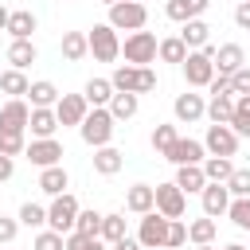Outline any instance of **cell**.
Returning a JSON list of instances; mask_svg holds the SVG:
<instances>
[{"label":"cell","mask_w":250,"mask_h":250,"mask_svg":"<svg viewBox=\"0 0 250 250\" xmlns=\"http://www.w3.org/2000/svg\"><path fill=\"white\" fill-rule=\"evenodd\" d=\"M113 129H117V121H113L109 105H90L86 121L78 125V137H82L90 148H102V145H109V141H113Z\"/></svg>","instance_id":"cell-1"},{"label":"cell","mask_w":250,"mask_h":250,"mask_svg":"<svg viewBox=\"0 0 250 250\" xmlns=\"http://www.w3.org/2000/svg\"><path fill=\"white\" fill-rule=\"evenodd\" d=\"M180 70H184V78H188V86H191V90H207V86H211V78L219 74V70H215V47L188 51V59L180 62Z\"/></svg>","instance_id":"cell-2"},{"label":"cell","mask_w":250,"mask_h":250,"mask_svg":"<svg viewBox=\"0 0 250 250\" xmlns=\"http://www.w3.org/2000/svg\"><path fill=\"white\" fill-rule=\"evenodd\" d=\"M109 82H113V90L152 94V90H156V70H152V66H129V62H121V66H113Z\"/></svg>","instance_id":"cell-3"},{"label":"cell","mask_w":250,"mask_h":250,"mask_svg":"<svg viewBox=\"0 0 250 250\" xmlns=\"http://www.w3.org/2000/svg\"><path fill=\"white\" fill-rule=\"evenodd\" d=\"M156 47H160V39L141 27V31H129V35H125L121 55H125L129 66H148V62H156Z\"/></svg>","instance_id":"cell-4"},{"label":"cell","mask_w":250,"mask_h":250,"mask_svg":"<svg viewBox=\"0 0 250 250\" xmlns=\"http://www.w3.org/2000/svg\"><path fill=\"white\" fill-rule=\"evenodd\" d=\"M105 23L117 31H141L148 23V8H145V0H117V4H109Z\"/></svg>","instance_id":"cell-5"},{"label":"cell","mask_w":250,"mask_h":250,"mask_svg":"<svg viewBox=\"0 0 250 250\" xmlns=\"http://www.w3.org/2000/svg\"><path fill=\"white\" fill-rule=\"evenodd\" d=\"M86 35H90V55H94L98 62H117V59H121L117 27H109V23H94Z\"/></svg>","instance_id":"cell-6"},{"label":"cell","mask_w":250,"mask_h":250,"mask_svg":"<svg viewBox=\"0 0 250 250\" xmlns=\"http://www.w3.org/2000/svg\"><path fill=\"white\" fill-rule=\"evenodd\" d=\"M78 199L70 195V191H62V195H55L51 199V207H47V227L51 230H59V234H70L74 230V223H78Z\"/></svg>","instance_id":"cell-7"},{"label":"cell","mask_w":250,"mask_h":250,"mask_svg":"<svg viewBox=\"0 0 250 250\" xmlns=\"http://www.w3.org/2000/svg\"><path fill=\"white\" fill-rule=\"evenodd\" d=\"M168 215H160L156 207L148 211V215H141V227H137V242L145 246V250H164V234H168Z\"/></svg>","instance_id":"cell-8"},{"label":"cell","mask_w":250,"mask_h":250,"mask_svg":"<svg viewBox=\"0 0 250 250\" xmlns=\"http://www.w3.org/2000/svg\"><path fill=\"white\" fill-rule=\"evenodd\" d=\"M238 133L230 125H207V137H203V148L207 156H234L238 152Z\"/></svg>","instance_id":"cell-9"},{"label":"cell","mask_w":250,"mask_h":250,"mask_svg":"<svg viewBox=\"0 0 250 250\" xmlns=\"http://www.w3.org/2000/svg\"><path fill=\"white\" fill-rule=\"evenodd\" d=\"M23 156L35 164V168H51V164H62V145L55 137H31Z\"/></svg>","instance_id":"cell-10"},{"label":"cell","mask_w":250,"mask_h":250,"mask_svg":"<svg viewBox=\"0 0 250 250\" xmlns=\"http://www.w3.org/2000/svg\"><path fill=\"white\" fill-rule=\"evenodd\" d=\"M27 121H31L27 98H8L0 105V133H27Z\"/></svg>","instance_id":"cell-11"},{"label":"cell","mask_w":250,"mask_h":250,"mask_svg":"<svg viewBox=\"0 0 250 250\" xmlns=\"http://www.w3.org/2000/svg\"><path fill=\"white\" fill-rule=\"evenodd\" d=\"M55 113H59V125L66 129V125H82L86 121V113H90V102H86V94H62L59 102H55Z\"/></svg>","instance_id":"cell-12"},{"label":"cell","mask_w":250,"mask_h":250,"mask_svg":"<svg viewBox=\"0 0 250 250\" xmlns=\"http://www.w3.org/2000/svg\"><path fill=\"white\" fill-rule=\"evenodd\" d=\"M156 211L168 215V219H184V211H188V195L180 191L176 180H172V184H156Z\"/></svg>","instance_id":"cell-13"},{"label":"cell","mask_w":250,"mask_h":250,"mask_svg":"<svg viewBox=\"0 0 250 250\" xmlns=\"http://www.w3.org/2000/svg\"><path fill=\"white\" fill-rule=\"evenodd\" d=\"M172 117H176V125H191V121H199V117H207V102H203V94H176V102H172Z\"/></svg>","instance_id":"cell-14"},{"label":"cell","mask_w":250,"mask_h":250,"mask_svg":"<svg viewBox=\"0 0 250 250\" xmlns=\"http://www.w3.org/2000/svg\"><path fill=\"white\" fill-rule=\"evenodd\" d=\"M164 160H172L176 168H180V164H203V160H207V148H203V141H191V137H176V145L164 152Z\"/></svg>","instance_id":"cell-15"},{"label":"cell","mask_w":250,"mask_h":250,"mask_svg":"<svg viewBox=\"0 0 250 250\" xmlns=\"http://www.w3.org/2000/svg\"><path fill=\"white\" fill-rule=\"evenodd\" d=\"M199 199H203V215H211V219H219V215H227V207H230V188L227 184H211L207 180V188L199 191Z\"/></svg>","instance_id":"cell-16"},{"label":"cell","mask_w":250,"mask_h":250,"mask_svg":"<svg viewBox=\"0 0 250 250\" xmlns=\"http://www.w3.org/2000/svg\"><path fill=\"white\" fill-rule=\"evenodd\" d=\"M59 129V113L51 105H31V121H27V133L31 137H55Z\"/></svg>","instance_id":"cell-17"},{"label":"cell","mask_w":250,"mask_h":250,"mask_svg":"<svg viewBox=\"0 0 250 250\" xmlns=\"http://www.w3.org/2000/svg\"><path fill=\"white\" fill-rule=\"evenodd\" d=\"M66 188H70V176H66V168H62V164L39 168V191H43V195H51V199H55V195H62Z\"/></svg>","instance_id":"cell-18"},{"label":"cell","mask_w":250,"mask_h":250,"mask_svg":"<svg viewBox=\"0 0 250 250\" xmlns=\"http://www.w3.org/2000/svg\"><path fill=\"white\" fill-rule=\"evenodd\" d=\"M125 207H129L133 215H148V211L156 207V188H152V184H133V188L125 191Z\"/></svg>","instance_id":"cell-19"},{"label":"cell","mask_w":250,"mask_h":250,"mask_svg":"<svg viewBox=\"0 0 250 250\" xmlns=\"http://www.w3.org/2000/svg\"><path fill=\"white\" fill-rule=\"evenodd\" d=\"M207 4H211V0H168V4H164V16L176 20V23H188V20H199V16L207 12Z\"/></svg>","instance_id":"cell-20"},{"label":"cell","mask_w":250,"mask_h":250,"mask_svg":"<svg viewBox=\"0 0 250 250\" xmlns=\"http://www.w3.org/2000/svg\"><path fill=\"white\" fill-rule=\"evenodd\" d=\"M242 66H246V55H242L238 43L215 47V70H219V74H234V70H242Z\"/></svg>","instance_id":"cell-21"},{"label":"cell","mask_w":250,"mask_h":250,"mask_svg":"<svg viewBox=\"0 0 250 250\" xmlns=\"http://www.w3.org/2000/svg\"><path fill=\"white\" fill-rule=\"evenodd\" d=\"M121 164H125V152H121V148H113V145L94 148V172H98V176H117Z\"/></svg>","instance_id":"cell-22"},{"label":"cell","mask_w":250,"mask_h":250,"mask_svg":"<svg viewBox=\"0 0 250 250\" xmlns=\"http://www.w3.org/2000/svg\"><path fill=\"white\" fill-rule=\"evenodd\" d=\"M176 184L184 195H199L207 188V176H203V164H180L176 168Z\"/></svg>","instance_id":"cell-23"},{"label":"cell","mask_w":250,"mask_h":250,"mask_svg":"<svg viewBox=\"0 0 250 250\" xmlns=\"http://www.w3.org/2000/svg\"><path fill=\"white\" fill-rule=\"evenodd\" d=\"M90 55V35L86 31H62V59L66 62H82Z\"/></svg>","instance_id":"cell-24"},{"label":"cell","mask_w":250,"mask_h":250,"mask_svg":"<svg viewBox=\"0 0 250 250\" xmlns=\"http://www.w3.org/2000/svg\"><path fill=\"white\" fill-rule=\"evenodd\" d=\"M137 109H141V94L117 90V94L109 98V113H113V121H129V117H137Z\"/></svg>","instance_id":"cell-25"},{"label":"cell","mask_w":250,"mask_h":250,"mask_svg":"<svg viewBox=\"0 0 250 250\" xmlns=\"http://www.w3.org/2000/svg\"><path fill=\"white\" fill-rule=\"evenodd\" d=\"M180 39L188 43V51H199V47H207L211 27L203 23V16H199V20H188V23H180Z\"/></svg>","instance_id":"cell-26"},{"label":"cell","mask_w":250,"mask_h":250,"mask_svg":"<svg viewBox=\"0 0 250 250\" xmlns=\"http://www.w3.org/2000/svg\"><path fill=\"white\" fill-rule=\"evenodd\" d=\"M35 59H39V51H35V43H31V39H12V47H8V66L27 70Z\"/></svg>","instance_id":"cell-27"},{"label":"cell","mask_w":250,"mask_h":250,"mask_svg":"<svg viewBox=\"0 0 250 250\" xmlns=\"http://www.w3.org/2000/svg\"><path fill=\"white\" fill-rule=\"evenodd\" d=\"M207 117H211V125H230V117H234V94H211Z\"/></svg>","instance_id":"cell-28"},{"label":"cell","mask_w":250,"mask_h":250,"mask_svg":"<svg viewBox=\"0 0 250 250\" xmlns=\"http://www.w3.org/2000/svg\"><path fill=\"white\" fill-rule=\"evenodd\" d=\"M215 234H219V223H215L211 215H203V219H191V223H188V242H191V246L215 242Z\"/></svg>","instance_id":"cell-29"},{"label":"cell","mask_w":250,"mask_h":250,"mask_svg":"<svg viewBox=\"0 0 250 250\" xmlns=\"http://www.w3.org/2000/svg\"><path fill=\"white\" fill-rule=\"evenodd\" d=\"M35 27H39V20H35V12H27V8L12 12V20H8V35H12V39H31Z\"/></svg>","instance_id":"cell-30"},{"label":"cell","mask_w":250,"mask_h":250,"mask_svg":"<svg viewBox=\"0 0 250 250\" xmlns=\"http://www.w3.org/2000/svg\"><path fill=\"white\" fill-rule=\"evenodd\" d=\"M0 90H4L8 98H27V90H31V82H27V74H23V70H16V66H8V70L0 74Z\"/></svg>","instance_id":"cell-31"},{"label":"cell","mask_w":250,"mask_h":250,"mask_svg":"<svg viewBox=\"0 0 250 250\" xmlns=\"http://www.w3.org/2000/svg\"><path fill=\"white\" fill-rule=\"evenodd\" d=\"M156 59H160V62H176V66H180V62L188 59V43H184L180 35H168V39H160Z\"/></svg>","instance_id":"cell-32"},{"label":"cell","mask_w":250,"mask_h":250,"mask_svg":"<svg viewBox=\"0 0 250 250\" xmlns=\"http://www.w3.org/2000/svg\"><path fill=\"white\" fill-rule=\"evenodd\" d=\"M82 94H86V102H90V105H109V98H113L117 90H113V82H109V78H90V82L82 86Z\"/></svg>","instance_id":"cell-33"},{"label":"cell","mask_w":250,"mask_h":250,"mask_svg":"<svg viewBox=\"0 0 250 250\" xmlns=\"http://www.w3.org/2000/svg\"><path fill=\"white\" fill-rule=\"evenodd\" d=\"M62 94H59V86L55 82H47V78H39V82H31V90H27V102L31 105H51L55 109V102H59Z\"/></svg>","instance_id":"cell-34"},{"label":"cell","mask_w":250,"mask_h":250,"mask_svg":"<svg viewBox=\"0 0 250 250\" xmlns=\"http://www.w3.org/2000/svg\"><path fill=\"white\" fill-rule=\"evenodd\" d=\"M230 172H234L230 156H207V160H203V176H207L211 184H227Z\"/></svg>","instance_id":"cell-35"},{"label":"cell","mask_w":250,"mask_h":250,"mask_svg":"<svg viewBox=\"0 0 250 250\" xmlns=\"http://www.w3.org/2000/svg\"><path fill=\"white\" fill-rule=\"evenodd\" d=\"M16 219H20V227L43 230V227H47V207H39V203H31V199H27V203L20 207V215H16Z\"/></svg>","instance_id":"cell-36"},{"label":"cell","mask_w":250,"mask_h":250,"mask_svg":"<svg viewBox=\"0 0 250 250\" xmlns=\"http://www.w3.org/2000/svg\"><path fill=\"white\" fill-rule=\"evenodd\" d=\"M230 129L238 137H250V94L234 98V117H230Z\"/></svg>","instance_id":"cell-37"},{"label":"cell","mask_w":250,"mask_h":250,"mask_svg":"<svg viewBox=\"0 0 250 250\" xmlns=\"http://www.w3.org/2000/svg\"><path fill=\"white\" fill-rule=\"evenodd\" d=\"M227 215H230V223L238 230H250V195H234L230 207H227Z\"/></svg>","instance_id":"cell-38"},{"label":"cell","mask_w":250,"mask_h":250,"mask_svg":"<svg viewBox=\"0 0 250 250\" xmlns=\"http://www.w3.org/2000/svg\"><path fill=\"white\" fill-rule=\"evenodd\" d=\"M109 242L98 238V234H82V230H70L66 234V250H105Z\"/></svg>","instance_id":"cell-39"},{"label":"cell","mask_w":250,"mask_h":250,"mask_svg":"<svg viewBox=\"0 0 250 250\" xmlns=\"http://www.w3.org/2000/svg\"><path fill=\"white\" fill-rule=\"evenodd\" d=\"M74 230H82V234H98V238H102V211H94V207H82V211H78V223H74Z\"/></svg>","instance_id":"cell-40"},{"label":"cell","mask_w":250,"mask_h":250,"mask_svg":"<svg viewBox=\"0 0 250 250\" xmlns=\"http://www.w3.org/2000/svg\"><path fill=\"white\" fill-rule=\"evenodd\" d=\"M102 238H105V242H117V238H125V215H117V211L102 215Z\"/></svg>","instance_id":"cell-41"},{"label":"cell","mask_w":250,"mask_h":250,"mask_svg":"<svg viewBox=\"0 0 250 250\" xmlns=\"http://www.w3.org/2000/svg\"><path fill=\"white\" fill-rule=\"evenodd\" d=\"M176 137H180V133H176V125H156L148 141H152V148H156V152L164 156V152H168V148L176 145Z\"/></svg>","instance_id":"cell-42"},{"label":"cell","mask_w":250,"mask_h":250,"mask_svg":"<svg viewBox=\"0 0 250 250\" xmlns=\"http://www.w3.org/2000/svg\"><path fill=\"white\" fill-rule=\"evenodd\" d=\"M31 250H66V234H59V230H39L35 234V242H31Z\"/></svg>","instance_id":"cell-43"},{"label":"cell","mask_w":250,"mask_h":250,"mask_svg":"<svg viewBox=\"0 0 250 250\" xmlns=\"http://www.w3.org/2000/svg\"><path fill=\"white\" fill-rule=\"evenodd\" d=\"M27 148V133H0V152L4 156H23Z\"/></svg>","instance_id":"cell-44"},{"label":"cell","mask_w":250,"mask_h":250,"mask_svg":"<svg viewBox=\"0 0 250 250\" xmlns=\"http://www.w3.org/2000/svg\"><path fill=\"white\" fill-rule=\"evenodd\" d=\"M180 246H188V227L180 219H172L168 223V234H164V250H180Z\"/></svg>","instance_id":"cell-45"},{"label":"cell","mask_w":250,"mask_h":250,"mask_svg":"<svg viewBox=\"0 0 250 250\" xmlns=\"http://www.w3.org/2000/svg\"><path fill=\"white\" fill-rule=\"evenodd\" d=\"M227 188H230V195H250V168H234Z\"/></svg>","instance_id":"cell-46"},{"label":"cell","mask_w":250,"mask_h":250,"mask_svg":"<svg viewBox=\"0 0 250 250\" xmlns=\"http://www.w3.org/2000/svg\"><path fill=\"white\" fill-rule=\"evenodd\" d=\"M16 234H20V219L0 215V246H12V242H16Z\"/></svg>","instance_id":"cell-47"},{"label":"cell","mask_w":250,"mask_h":250,"mask_svg":"<svg viewBox=\"0 0 250 250\" xmlns=\"http://www.w3.org/2000/svg\"><path fill=\"white\" fill-rule=\"evenodd\" d=\"M230 90H234V98L250 94V66H242V70H234V74H230Z\"/></svg>","instance_id":"cell-48"},{"label":"cell","mask_w":250,"mask_h":250,"mask_svg":"<svg viewBox=\"0 0 250 250\" xmlns=\"http://www.w3.org/2000/svg\"><path fill=\"white\" fill-rule=\"evenodd\" d=\"M207 94H234V90H230V74H215L211 86H207Z\"/></svg>","instance_id":"cell-49"},{"label":"cell","mask_w":250,"mask_h":250,"mask_svg":"<svg viewBox=\"0 0 250 250\" xmlns=\"http://www.w3.org/2000/svg\"><path fill=\"white\" fill-rule=\"evenodd\" d=\"M234 23H238L242 31H250V0H242V4H234Z\"/></svg>","instance_id":"cell-50"},{"label":"cell","mask_w":250,"mask_h":250,"mask_svg":"<svg viewBox=\"0 0 250 250\" xmlns=\"http://www.w3.org/2000/svg\"><path fill=\"white\" fill-rule=\"evenodd\" d=\"M12 176H16V156H4V152H0V184L12 180Z\"/></svg>","instance_id":"cell-51"},{"label":"cell","mask_w":250,"mask_h":250,"mask_svg":"<svg viewBox=\"0 0 250 250\" xmlns=\"http://www.w3.org/2000/svg\"><path fill=\"white\" fill-rule=\"evenodd\" d=\"M109 250H145V246H141L137 238H129V234H125V238H117V242H109Z\"/></svg>","instance_id":"cell-52"},{"label":"cell","mask_w":250,"mask_h":250,"mask_svg":"<svg viewBox=\"0 0 250 250\" xmlns=\"http://www.w3.org/2000/svg\"><path fill=\"white\" fill-rule=\"evenodd\" d=\"M8 20H12V12H8V8L0 4V31H8Z\"/></svg>","instance_id":"cell-53"},{"label":"cell","mask_w":250,"mask_h":250,"mask_svg":"<svg viewBox=\"0 0 250 250\" xmlns=\"http://www.w3.org/2000/svg\"><path fill=\"white\" fill-rule=\"evenodd\" d=\"M223 250H246V246H242V242H227Z\"/></svg>","instance_id":"cell-54"},{"label":"cell","mask_w":250,"mask_h":250,"mask_svg":"<svg viewBox=\"0 0 250 250\" xmlns=\"http://www.w3.org/2000/svg\"><path fill=\"white\" fill-rule=\"evenodd\" d=\"M195 250H215V246H211V242H203V246H195Z\"/></svg>","instance_id":"cell-55"},{"label":"cell","mask_w":250,"mask_h":250,"mask_svg":"<svg viewBox=\"0 0 250 250\" xmlns=\"http://www.w3.org/2000/svg\"><path fill=\"white\" fill-rule=\"evenodd\" d=\"M102 4H105V8H109V4H117V0H102Z\"/></svg>","instance_id":"cell-56"},{"label":"cell","mask_w":250,"mask_h":250,"mask_svg":"<svg viewBox=\"0 0 250 250\" xmlns=\"http://www.w3.org/2000/svg\"><path fill=\"white\" fill-rule=\"evenodd\" d=\"M0 250H8V246H0Z\"/></svg>","instance_id":"cell-57"},{"label":"cell","mask_w":250,"mask_h":250,"mask_svg":"<svg viewBox=\"0 0 250 250\" xmlns=\"http://www.w3.org/2000/svg\"><path fill=\"white\" fill-rule=\"evenodd\" d=\"M238 4H242V0H238Z\"/></svg>","instance_id":"cell-58"}]
</instances>
